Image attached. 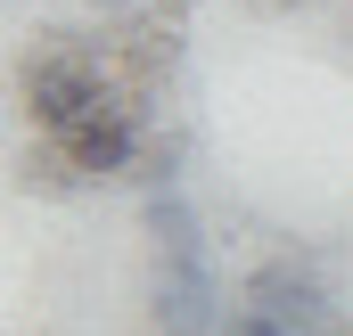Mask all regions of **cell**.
Returning a JSON list of instances; mask_svg holds the SVG:
<instances>
[{"label":"cell","instance_id":"7a4b0ae2","mask_svg":"<svg viewBox=\"0 0 353 336\" xmlns=\"http://www.w3.org/2000/svg\"><path fill=\"white\" fill-rule=\"evenodd\" d=\"M74 180H115V172H132L148 156V132H140V98H123V107H107V115H90L74 140H50Z\"/></svg>","mask_w":353,"mask_h":336},{"label":"cell","instance_id":"8992f818","mask_svg":"<svg viewBox=\"0 0 353 336\" xmlns=\"http://www.w3.org/2000/svg\"><path fill=\"white\" fill-rule=\"evenodd\" d=\"M173 172H181V140H148V189H173Z\"/></svg>","mask_w":353,"mask_h":336},{"label":"cell","instance_id":"5b68a950","mask_svg":"<svg viewBox=\"0 0 353 336\" xmlns=\"http://www.w3.org/2000/svg\"><path fill=\"white\" fill-rule=\"evenodd\" d=\"M148 238H157L165 262L205 254V246H197V213H189V197H181V189H148Z\"/></svg>","mask_w":353,"mask_h":336},{"label":"cell","instance_id":"3957f363","mask_svg":"<svg viewBox=\"0 0 353 336\" xmlns=\"http://www.w3.org/2000/svg\"><path fill=\"white\" fill-rule=\"evenodd\" d=\"M214 312H222V295H214L205 254H189V262H157V328H165V336H205V328H214Z\"/></svg>","mask_w":353,"mask_h":336},{"label":"cell","instance_id":"6da1fadb","mask_svg":"<svg viewBox=\"0 0 353 336\" xmlns=\"http://www.w3.org/2000/svg\"><path fill=\"white\" fill-rule=\"evenodd\" d=\"M25 115H33V132L41 140H74L90 115H107V107H123V98H140V90L115 74V58L107 50H83V41H58V50H41L33 66H25Z\"/></svg>","mask_w":353,"mask_h":336},{"label":"cell","instance_id":"277c9868","mask_svg":"<svg viewBox=\"0 0 353 336\" xmlns=\"http://www.w3.org/2000/svg\"><path fill=\"white\" fill-rule=\"evenodd\" d=\"M247 304H255V312H271L279 328H296V336H312L321 320H329L321 279H312V271H296V262H263V271L247 279Z\"/></svg>","mask_w":353,"mask_h":336},{"label":"cell","instance_id":"ba28073f","mask_svg":"<svg viewBox=\"0 0 353 336\" xmlns=\"http://www.w3.org/2000/svg\"><path fill=\"white\" fill-rule=\"evenodd\" d=\"M99 8H132V0H99Z\"/></svg>","mask_w":353,"mask_h":336},{"label":"cell","instance_id":"52a82bcc","mask_svg":"<svg viewBox=\"0 0 353 336\" xmlns=\"http://www.w3.org/2000/svg\"><path fill=\"white\" fill-rule=\"evenodd\" d=\"M222 336H296V328H279L271 312H255V304H239V312H230V328H222Z\"/></svg>","mask_w":353,"mask_h":336}]
</instances>
